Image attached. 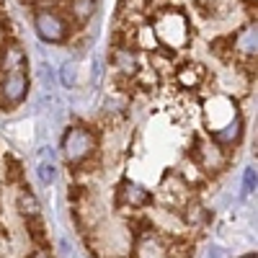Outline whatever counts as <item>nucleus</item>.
I'll return each mask as SVG.
<instances>
[{
	"mask_svg": "<svg viewBox=\"0 0 258 258\" xmlns=\"http://www.w3.org/2000/svg\"><path fill=\"white\" fill-rule=\"evenodd\" d=\"M153 16H155L153 34L158 39V47L173 52V54H176V49L188 47L194 31H191V21H188V16H186V11L181 6L163 3V8L155 11V13H150V18Z\"/></svg>",
	"mask_w": 258,
	"mask_h": 258,
	"instance_id": "nucleus-1",
	"label": "nucleus"
},
{
	"mask_svg": "<svg viewBox=\"0 0 258 258\" xmlns=\"http://www.w3.org/2000/svg\"><path fill=\"white\" fill-rule=\"evenodd\" d=\"M98 150V132L88 126H70L62 137V158L68 165H83Z\"/></svg>",
	"mask_w": 258,
	"mask_h": 258,
	"instance_id": "nucleus-2",
	"label": "nucleus"
},
{
	"mask_svg": "<svg viewBox=\"0 0 258 258\" xmlns=\"http://www.w3.org/2000/svg\"><path fill=\"white\" fill-rule=\"evenodd\" d=\"M34 24L39 36L49 44H59V41L68 39V18L59 16L57 11H39L34 16Z\"/></svg>",
	"mask_w": 258,
	"mask_h": 258,
	"instance_id": "nucleus-3",
	"label": "nucleus"
},
{
	"mask_svg": "<svg viewBox=\"0 0 258 258\" xmlns=\"http://www.w3.org/2000/svg\"><path fill=\"white\" fill-rule=\"evenodd\" d=\"M29 93V78L24 70H8L0 78V106H16Z\"/></svg>",
	"mask_w": 258,
	"mask_h": 258,
	"instance_id": "nucleus-4",
	"label": "nucleus"
},
{
	"mask_svg": "<svg viewBox=\"0 0 258 258\" xmlns=\"http://www.w3.org/2000/svg\"><path fill=\"white\" fill-rule=\"evenodd\" d=\"M232 54L240 57V64H255V21L243 24L235 34H230Z\"/></svg>",
	"mask_w": 258,
	"mask_h": 258,
	"instance_id": "nucleus-5",
	"label": "nucleus"
},
{
	"mask_svg": "<svg viewBox=\"0 0 258 258\" xmlns=\"http://www.w3.org/2000/svg\"><path fill=\"white\" fill-rule=\"evenodd\" d=\"M150 202V191L137 181H124L116 191V204L124 209H142Z\"/></svg>",
	"mask_w": 258,
	"mask_h": 258,
	"instance_id": "nucleus-6",
	"label": "nucleus"
},
{
	"mask_svg": "<svg viewBox=\"0 0 258 258\" xmlns=\"http://www.w3.org/2000/svg\"><path fill=\"white\" fill-rule=\"evenodd\" d=\"M243 119H240V114H235L225 126H217L214 132H209L212 135V142L214 145H220V147H230V145H235L240 137H243Z\"/></svg>",
	"mask_w": 258,
	"mask_h": 258,
	"instance_id": "nucleus-7",
	"label": "nucleus"
},
{
	"mask_svg": "<svg viewBox=\"0 0 258 258\" xmlns=\"http://www.w3.org/2000/svg\"><path fill=\"white\" fill-rule=\"evenodd\" d=\"M207 78V70L202 64H194V62H186V64H178L173 70V83L178 88H197L202 85V80Z\"/></svg>",
	"mask_w": 258,
	"mask_h": 258,
	"instance_id": "nucleus-8",
	"label": "nucleus"
},
{
	"mask_svg": "<svg viewBox=\"0 0 258 258\" xmlns=\"http://www.w3.org/2000/svg\"><path fill=\"white\" fill-rule=\"evenodd\" d=\"M96 11V0H70L68 3V16H70V26H75L78 31L88 24V18Z\"/></svg>",
	"mask_w": 258,
	"mask_h": 258,
	"instance_id": "nucleus-9",
	"label": "nucleus"
},
{
	"mask_svg": "<svg viewBox=\"0 0 258 258\" xmlns=\"http://www.w3.org/2000/svg\"><path fill=\"white\" fill-rule=\"evenodd\" d=\"M18 212L24 214L26 220H31V217H41L39 199L31 194V188H29V186H21V191H18Z\"/></svg>",
	"mask_w": 258,
	"mask_h": 258,
	"instance_id": "nucleus-10",
	"label": "nucleus"
},
{
	"mask_svg": "<svg viewBox=\"0 0 258 258\" xmlns=\"http://www.w3.org/2000/svg\"><path fill=\"white\" fill-rule=\"evenodd\" d=\"M26 230H29V238H31L39 248H47V245H49V240H47V227H44V222H41V217L26 220Z\"/></svg>",
	"mask_w": 258,
	"mask_h": 258,
	"instance_id": "nucleus-11",
	"label": "nucleus"
},
{
	"mask_svg": "<svg viewBox=\"0 0 258 258\" xmlns=\"http://www.w3.org/2000/svg\"><path fill=\"white\" fill-rule=\"evenodd\" d=\"M6 165H8V181L11 183H21L24 181V168H21V160L13 155H6Z\"/></svg>",
	"mask_w": 258,
	"mask_h": 258,
	"instance_id": "nucleus-12",
	"label": "nucleus"
},
{
	"mask_svg": "<svg viewBox=\"0 0 258 258\" xmlns=\"http://www.w3.org/2000/svg\"><path fill=\"white\" fill-rule=\"evenodd\" d=\"M54 178H57V168L52 163H41L39 165V181L44 183V186H52Z\"/></svg>",
	"mask_w": 258,
	"mask_h": 258,
	"instance_id": "nucleus-13",
	"label": "nucleus"
},
{
	"mask_svg": "<svg viewBox=\"0 0 258 258\" xmlns=\"http://www.w3.org/2000/svg\"><path fill=\"white\" fill-rule=\"evenodd\" d=\"M59 80L68 85V88H73L75 85V64H64L62 73H59Z\"/></svg>",
	"mask_w": 258,
	"mask_h": 258,
	"instance_id": "nucleus-14",
	"label": "nucleus"
},
{
	"mask_svg": "<svg viewBox=\"0 0 258 258\" xmlns=\"http://www.w3.org/2000/svg\"><path fill=\"white\" fill-rule=\"evenodd\" d=\"M255 191V168H248L245 176H243V194Z\"/></svg>",
	"mask_w": 258,
	"mask_h": 258,
	"instance_id": "nucleus-15",
	"label": "nucleus"
},
{
	"mask_svg": "<svg viewBox=\"0 0 258 258\" xmlns=\"http://www.w3.org/2000/svg\"><path fill=\"white\" fill-rule=\"evenodd\" d=\"M31 258H52V255H49V253H47L44 248H39V250H36V253H34Z\"/></svg>",
	"mask_w": 258,
	"mask_h": 258,
	"instance_id": "nucleus-16",
	"label": "nucleus"
},
{
	"mask_svg": "<svg viewBox=\"0 0 258 258\" xmlns=\"http://www.w3.org/2000/svg\"><path fill=\"white\" fill-rule=\"evenodd\" d=\"M243 258H255V253H253V255H243Z\"/></svg>",
	"mask_w": 258,
	"mask_h": 258,
	"instance_id": "nucleus-17",
	"label": "nucleus"
},
{
	"mask_svg": "<svg viewBox=\"0 0 258 258\" xmlns=\"http://www.w3.org/2000/svg\"><path fill=\"white\" fill-rule=\"evenodd\" d=\"M245 3H253V6H255V0H245Z\"/></svg>",
	"mask_w": 258,
	"mask_h": 258,
	"instance_id": "nucleus-18",
	"label": "nucleus"
}]
</instances>
